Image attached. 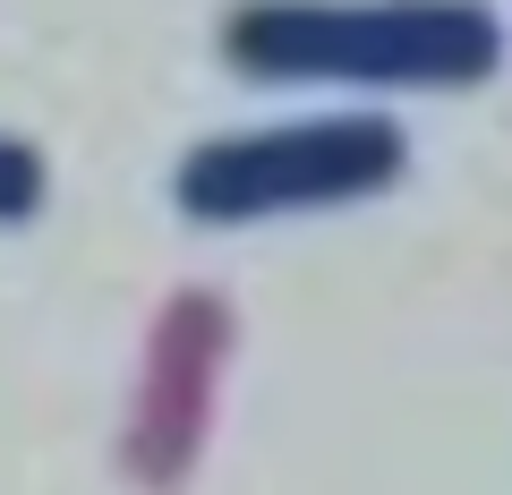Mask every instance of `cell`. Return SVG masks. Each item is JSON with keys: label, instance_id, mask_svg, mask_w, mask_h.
I'll list each match as a JSON object with an SVG mask.
<instances>
[{"label": "cell", "instance_id": "3", "mask_svg": "<svg viewBox=\"0 0 512 495\" xmlns=\"http://www.w3.org/2000/svg\"><path fill=\"white\" fill-rule=\"evenodd\" d=\"M43 188H52L43 154L26 146V137H9V129H0V231L35 222V214H43Z\"/></svg>", "mask_w": 512, "mask_h": 495}, {"label": "cell", "instance_id": "1", "mask_svg": "<svg viewBox=\"0 0 512 495\" xmlns=\"http://www.w3.org/2000/svg\"><path fill=\"white\" fill-rule=\"evenodd\" d=\"M214 43L231 77L333 94H470L504 69L487 0H231Z\"/></svg>", "mask_w": 512, "mask_h": 495}, {"label": "cell", "instance_id": "2", "mask_svg": "<svg viewBox=\"0 0 512 495\" xmlns=\"http://www.w3.org/2000/svg\"><path fill=\"white\" fill-rule=\"evenodd\" d=\"M410 171V137L384 111H308L274 129H222L171 171V205L205 231H248V222H299L342 214L359 197Z\"/></svg>", "mask_w": 512, "mask_h": 495}]
</instances>
